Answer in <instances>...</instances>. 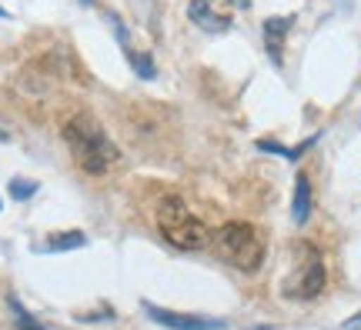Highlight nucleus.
<instances>
[{
    "mask_svg": "<svg viewBox=\"0 0 361 330\" xmlns=\"http://www.w3.org/2000/svg\"><path fill=\"white\" fill-rule=\"evenodd\" d=\"M64 140H67V147H71V157L78 160V167L94 174V177L107 174L117 164V157H121L117 144L107 137V130L90 114L71 117L64 124Z\"/></svg>",
    "mask_w": 361,
    "mask_h": 330,
    "instance_id": "1",
    "label": "nucleus"
},
{
    "mask_svg": "<svg viewBox=\"0 0 361 330\" xmlns=\"http://www.w3.org/2000/svg\"><path fill=\"white\" fill-rule=\"evenodd\" d=\"M154 224L161 237L178 250H204L211 243V230L180 197H161L154 207Z\"/></svg>",
    "mask_w": 361,
    "mask_h": 330,
    "instance_id": "2",
    "label": "nucleus"
},
{
    "mask_svg": "<svg viewBox=\"0 0 361 330\" xmlns=\"http://www.w3.org/2000/svg\"><path fill=\"white\" fill-rule=\"evenodd\" d=\"M214 247L228 264L245 270V274H255L264 264V237H261V230L255 224H245V220L224 224L214 234Z\"/></svg>",
    "mask_w": 361,
    "mask_h": 330,
    "instance_id": "3",
    "label": "nucleus"
},
{
    "mask_svg": "<svg viewBox=\"0 0 361 330\" xmlns=\"http://www.w3.org/2000/svg\"><path fill=\"white\" fill-rule=\"evenodd\" d=\"M295 274L284 280L281 293L284 297H291V300H314L318 293L324 291V284H328V270H324V260L318 254V247L308 241H298L295 243Z\"/></svg>",
    "mask_w": 361,
    "mask_h": 330,
    "instance_id": "4",
    "label": "nucleus"
},
{
    "mask_svg": "<svg viewBox=\"0 0 361 330\" xmlns=\"http://www.w3.org/2000/svg\"><path fill=\"white\" fill-rule=\"evenodd\" d=\"M144 310L151 314V320H157L161 327L168 330H221L224 320L218 317H194V314H178V310H164V307H154L144 300Z\"/></svg>",
    "mask_w": 361,
    "mask_h": 330,
    "instance_id": "5",
    "label": "nucleus"
},
{
    "mask_svg": "<svg viewBox=\"0 0 361 330\" xmlns=\"http://www.w3.org/2000/svg\"><path fill=\"white\" fill-rule=\"evenodd\" d=\"M188 17H191L194 27H201L207 34H224V30H231V17H224V13L214 11L211 0H191Z\"/></svg>",
    "mask_w": 361,
    "mask_h": 330,
    "instance_id": "6",
    "label": "nucleus"
},
{
    "mask_svg": "<svg viewBox=\"0 0 361 330\" xmlns=\"http://www.w3.org/2000/svg\"><path fill=\"white\" fill-rule=\"evenodd\" d=\"M295 27V17H268L264 20V44H268L271 61L281 67V47H284V34Z\"/></svg>",
    "mask_w": 361,
    "mask_h": 330,
    "instance_id": "7",
    "label": "nucleus"
},
{
    "mask_svg": "<svg viewBox=\"0 0 361 330\" xmlns=\"http://www.w3.org/2000/svg\"><path fill=\"white\" fill-rule=\"evenodd\" d=\"M291 214H295V224H308V214H311V180H308V174H298V180H295V203H291Z\"/></svg>",
    "mask_w": 361,
    "mask_h": 330,
    "instance_id": "8",
    "label": "nucleus"
},
{
    "mask_svg": "<svg viewBox=\"0 0 361 330\" xmlns=\"http://www.w3.org/2000/svg\"><path fill=\"white\" fill-rule=\"evenodd\" d=\"M84 243H87V237H84L80 230H64V234L47 237L44 250H47V254H64V250H74V247H84Z\"/></svg>",
    "mask_w": 361,
    "mask_h": 330,
    "instance_id": "9",
    "label": "nucleus"
},
{
    "mask_svg": "<svg viewBox=\"0 0 361 330\" xmlns=\"http://www.w3.org/2000/svg\"><path fill=\"white\" fill-rule=\"evenodd\" d=\"M124 57H128L130 67H134V70H137V77H144V80H151V77L157 74V70H154V61H151L147 53H137L134 47H128V51H124Z\"/></svg>",
    "mask_w": 361,
    "mask_h": 330,
    "instance_id": "10",
    "label": "nucleus"
},
{
    "mask_svg": "<svg viewBox=\"0 0 361 330\" xmlns=\"http://www.w3.org/2000/svg\"><path fill=\"white\" fill-rule=\"evenodd\" d=\"M7 304H11V310H13V320H17V330H47V327H40L37 320L30 317V310H24V304H20L17 297H7Z\"/></svg>",
    "mask_w": 361,
    "mask_h": 330,
    "instance_id": "11",
    "label": "nucleus"
},
{
    "mask_svg": "<svg viewBox=\"0 0 361 330\" xmlns=\"http://www.w3.org/2000/svg\"><path fill=\"white\" fill-rule=\"evenodd\" d=\"M11 193L17 201H27V197L37 193V184H34V180H11Z\"/></svg>",
    "mask_w": 361,
    "mask_h": 330,
    "instance_id": "12",
    "label": "nucleus"
},
{
    "mask_svg": "<svg viewBox=\"0 0 361 330\" xmlns=\"http://www.w3.org/2000/svg\"><path fill=\"white\" fill-rule=\"evenodd\" d=\"M341 327H345V330H361V314H358V317H351V320H345Z\"/></svg>",
    "mask_w": 361,
    "mask_h": 330,
    "instance_id": "13",
    "label": "nucleus"
},
{
    "mask_svg": "<svg viewBox=\"0 0 361 330\" xmlns=\"http://www.w3.org/2000/svg\"><path fill=\"white\" fill-rule=\"evenodd\" d=\"M234 7H238V11H247V7H251V0H231Z\"/></svg>",
    "mask_w": 361,
    "mask_h": 330,
    "instance_id": "14",
    "label": "nucleus"
},
{
    "mask_svg": "<svg viewBox=\"0 0 361 330\" xmlns=\"http://www.w3.org/2000/svg\"><path fill=\"white\" fill-rule=\"evenodd\" d=\"M251 330H274V327H251Z\"/></svg>",
    "mask_w": 361,
    "mask_h": 330,
    "instance_id": "15",
    "label": "nucleus"
},
{
    "mask_svg": "<svg viewBox=\"0 0 361 330\" xmlns=\"http://www.w3.org/2000/svg\"><path fill=\"white\" fill-rule=\"evenodd\" d=\"M0 140H7V134H4V130H0Z\"/></svg>",
    "mask_w": 361,
    "mask_h": 330,
    "instance_id": "16",
    "label": "nucleus"
},
{
    "mask_svg": "<svg viewBox=\"0 0 361 330\" xmlns=\"http://www.w3.org/2000/svg\"><path fill=\"white\" fill-rule=\"evenodd\" d=\"M84 4H90V0H84Z\"/></svg>",
    "mask_w": 361,
    "mask_h": 330,
    "instance_id": "17",
    "label": "nucleus"
}]
</instances>
